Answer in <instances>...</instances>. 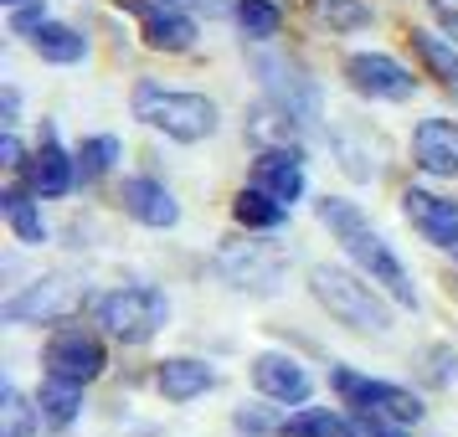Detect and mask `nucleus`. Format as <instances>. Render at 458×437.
<instances>
[{
	"instance_id": "dca6fc26",
	"label": "nucleus",
	"mask_w": 458,
	"mask_h": 437,
	"mask_svg": "<svg viewBox=\"0 0 458 437\" xmlns=\"http://www.w3.org/2000/svg\"><path fill=\"white\" fill-rule=\"evenodd\" d=\"M252 186H263L268 196H278L284 206H293V201L304 196V149H258Z\"/></svg>"
},
{
	"instance_id": "58836bf2",
	"label": "nucleus",
	"mask_w": 458,
	"mask_h": 437,
	"mask_svg": "<svg viewBox=\"0 0 458 437\" xmlns=\"http://www.w3.org/2000/svg\"><path fill=\"white\" fill-rule=\"evenodd\" d=\"M5 5H11V11H16V5H26V0H5Z\"/></svg>"
},
{
	"instance_id": "4be33fe9",
	"label": "nucleus",
	"mask_w": 458,
	"mask_h": 437,
	"mask_svg": "<svg viewBox=\"0 0 458 437\" xmlns=\"http://www.w3.org/2000/svg\"><path fill=\"white\" fill-rule=\"evenodd\" d=\"M0 211H5V222H11V231H16V242H26V248H42L47 242V222L42 211H37V201H31V186H5L0 190Z\"/></svg>"
},
{
	"instance_id": "f704fd0d",
	"label": "nucleus",
	"mask_w": 458,
	"mask_h": 437,
	"mask_svg": "<svg viewBox=\"0 0 458 437\" xmlns=\"http://www.w3.org/2000/svg\"><path fill=\"white\" fill-rule=\"evenodd\" d=\"M366 437H412L407 422H392V416H366Z\"/></svg>"
},
{
	"instance_id": "423d86ee",
	"label": "nucleus",
	"mask_w": 458,
	"mask_h": 437,
	"mask_svg": "<svg viewBox=\"0 0 458 437\" xmlns=\"http://www.w3.org/2000/svg\"><path fill=\"white\" fill-rule=\"evenodd\" d=\"M330 386L340 391V401L355 407L360 416H392V422H417V416H422V401H417L407 386H392V381L360 375V371H351V366L330 371Z\"/></svg>"
},
{
	"instance_id": "bb28decb",
	"label": "nucleus",
	"mask_w": 458,
	"mask_h": 437,
	"mask_svg": "<svg viewBox=\"0 0 458 437\" xmlns=\"http://www.w3.org/2000/svg\"><path fill=\"white\" fill-rule=\"evenodd\" d=\"M37 427H42V407H31L21 386L5 381V391H0V437H31Z\"/></svg>"
},
{
	"instance_id": "2eb2a0df",
	"label": "nucleus",
	"mask_w": 458,
	"mask_h": 437,
	"mask_svg": "<svg viewBox=\"0 0 458 437\" xmlns=\"http://www.w3.org/2000/svg\"><path fill=\"white\" fill-rule=\"evenodd\" d=\"M412 160L428 175H443L454 181L458 175V124L454 119H422L412 134Z\"/></svg>"
},
{
	"instance_id": "1a4fd4ad",
	"label": "nucleus",
	"mask_w": 458,
	"mask_h": 437,
	"mask_svg": "<svg viewBox=\"0 0 458 437\" xmlns=\"http://www.w3.org/2000/svg\"><path fill=\"white\" fill-rule=\"evenodd\" d=\"M345 78H351V88L360 98H376V104H407L417 93V78L386 52H351L345 57Z\"/></svg>"
},
{
	"instance_id": "cd10ccee",
	"label": "nucleus",
	"mask_w": 458,
	"mask_h": 437,
	"mask_svg": "<svg viewBox=\"0 0 458 437\" xmlns=\"http://www.w3.org/2000/svg\"><path fill=\"white\" fill-rule=\"evenodd\" d=\"M232 11H237V26H242L248 42H273L278 26H284V11H278L273 0H237Z\"/></svg>"
},
{
	"instance_id": "ea45409f",
	"label": "nucleus",
	"mask_w": 458,
	"mask_h": 437,
	"mask_svg": "<svg viewBox=\"0 0 458 437\" xmlns=\"http://www.w3.org/2000/svg\"><path fill=\"white\" fill-rule=\"evenodd\" d=\"M433 5H443V0H433Z\"/></svg>"
},
{
	"instance_id": "0eeeda50",
	"label": "nucleus",
	"mask_w": 458,
	"mask_h": 437,
	"mask_svg": "<svg viewBox=\"0 0 458 437\" xmlns=\"http://www.w3.org/2000/svg\"><path fill=\"white\" fill-rule=\"evenodd\" d=\"M252 72L263 78V93H268L273 104L289 108V113H293L304 129H314L319 119H325L319 83H314V78H310L299 63H289V57H258V63H252Z\"/></svg>"
},
{
	"instance_id": "20e7f679",
	"label": "nucleus",
	"mask_w": 458,
	"mask_h": 437,
	"mask_svg": "<svg viewBox=\"0 0 458 437\" xmlns=\"http://www.w3.org/2000/svg\"><path fill=\"white\" fill-rule=\"evenodd\" d=\"M98 324H104L108 340H119V345H145L155 334L170 324V298L160 289H145V283H134V289H114L98 298Z\"/></svg>"
},
{
	"instance_id": "f8f14e48",
	"label": "nucleus",
	"mask_w": 458,
	"mask_h": 437,
	"mask_svg": "<svg viewBox=\"0 0 458 437\" xmlns=\"http://www.w3.org/2000/svg\"><path fill=\"white\" fill-rule=\"evenodd\" d=\"M252 386L268 396V401H278V407H299V401H310V391H314L310 371L284 350H263L252 360Z\"/></svg>"
},
{
	"instance_id": "9d476101",
	"label": "nucleus",
	"mask_w": 458,
	"mask_h": 437,
	"mask_svg": "<svg viewBox=\"0 0 458 437\" xmlns=\"http://www.w3.org/2000/svg\"><path fill=\"white\" fill-rule=\"evenodd\" d=\"M119 5L140 16V37L155 52H186V46H196V16L181 11V0H119Z\"/></svg>"
},
{
	"instance_id": "aec40b11",
	"label": "nucleus",
	"mask_w": 458,
	"mask_h": 437,
	"mask_svg": "<svg viewBox=\"0 0 458 437\" xmlns=\"http://www.w3.org/2000/svg\"><path fill=\"white\" fill-rule=\"evenodd\" d=\"M304 134H310V129L299 124L289 108H278L273 98L248 113V139L258 149H304Z\"/></svg>"
},
{
	"instance_id": "7ed1b4c3",
	"label": "nucleus",
	"mask_w": 458,
	"mask_h": 437,
	"mask_svg": "<svg viewBox=\"0 0 458 437\" xmlns=\"http://www.w3.org/2000/svg\"><path fill=\"white\" fill-rule=\"evenodd\" d=\"M310 293L319 298V309H330L335 324H345L355 334H386L392 330V309L366 273H345L330 263L310 268Z\"/></svg>"
},
{
	"instance_id": "f3484780",
	"label": "nucleus",
	"mask_w": 458,
	"mask_h": 437,
	"mask_svg": "<svg viewBox=\"0 0 458 437\" xmlns=\"http://www.w3.org/2000/svg\"><path fill=\"white\" fill-rule=\"evenodd\" d=\"M330 149H335V160H340V170L351 181H360V186L381 181V170H386V160H381L386 149H381V139H371V129H335Z\"/></svg>"
},
{
	"instance_id": "4468645a",
	"label": "nucleus",
	"mask_w": 458,
	"mask_h": 437,
	"mask_svg": "<svg viewBox=\"0 0 458 437\" xmlns=\"http://www.w3.org/2000/svg\"><path fill=\"white\" fill-rule=\"evenodd\" d=\"M124 211L140 222V227H155V231H170L175 222H181V206H175V196H170V186H160L155 175H129L124 181Z\"/></svg>"
},
{
	"instance_id": "9b49d317",
	"label": "nucleus",
	"mask_w": 458,
	"mask_h": 437,
	"mask_svg": "<svg viewBox=\"0 0 458 437\" xmlns=\"http://www.w3.org/2000/svg\"><path fill=\"white\" fill-rule=\"evenodd\" d=\"M108 366L104 345H98V334L78 330V324H67L47 340V375H67V381H98Z\"/></svg>"
},
{
	"instance_id": "ddd939ff",
	"label": "nucleus",
	"mask_w": 458,
	"mask_h": 437,
	"mask_svg": "<svg viewBox=\"0 0 458 437\" xmlns=\"http://www.w3.org/2000/svg\"><path fill=\"white\" fill-rule=\"evenodd\" d=\"M402 216L417 227L422 242L458 252V201L433 196V190H407V196H402Z\"/></svg>"
},
{
	"instance_id": "c9c22d12",
	"label": "nucleus",
	"mask_w": 458,
	"mask_h": 437,
	"mask_svg": "<svg viewBox=\"0 0 458 437\" xmlns=\"http://www.w3.org/2000/svg\"><path fill=\"white\" fill-rule=\"evenodd\" d=\"M16 113H21V93L5 88V129H16Z\"/></svg>"
},
{
	"instance_id": "2f4dec72",
	"label": "nucleus",
	"mask_w": 458,
	"mask_h": 437,
	"mask_svg": "<svg viewBox=\"0 0 458 437\" xmlns=\"http://www.w3.org/2000/svg\"><path fill=\"white\" fill-rule=\"evenodd\" d=\"M422 360H428V381H433V386H454V381H458V350L433 345Z\"/></svg>"
},
{
	"instance_id": "473e14b6",
	"label": "nucleus",
	"mask_w": 458,
	"mask_h": 437,
	"mask_svg": "<svg viewBox=\"0 0 458 437\" xmlns=\"http://www.w3.org/2000/svg\"><path fill=\"white\" fill-rule=\"evenodd\" d=\"M42 21H52V16H47V5H42V0H26V5H16V16H11V31H16V37H31Z\"/></svg>"
},
{
	"instance_id": "b1692460",
	"label": "nucleus",
	"mask_w": 458,
	"mask_h": 437,
	"mask_svg": "<svg viewBox=\"0 0 458 437\" xmlns=\"http://www.w3.org/2000/svg\"><path fill=\"white\" fill-rule=\"evenodd\" d=\"M37 407H42L47 422L67 427L72 416L83 412V381H67V375H47L42 391H37Z\"/></svg>"
},
{
	"instance_id": "a878e982",
	"label": "nucleus",
	"mask_w": 458,
	"mask_h": 437,
	"mask_svg": "<svg viewBox=\"0 0 458 437\" xmlns=\"http://www.w3.org/2000/svg\"><path fill=\"white\" fill-rule=\"evenodd\" d=\"M412 46H417V57L428 63V72H433L437 83L458 93V46L443 42L437 31H412Z\"/></svg>"
},
{
	"instance_id": "c85d7f7f",
	"label": "nucleus",
	"mask_w": 458,
	"mask_h": 437,
	"mask_svg": "<svg viewBox=\"0 0 458 437\" xmlns=\"http://www.w3.org/2000/svg\"><path fill=\"white\" fill-rule=\"evenodd\" d=\"M314 21H325L330 31H360L371 26V5L366 0H310Z\"/></svg>"
},
{
	"instance_id": "f257e3e1",
	"label": "nucleus",
	"mask_w": 458,
	"mask_h": 437,
	"mask_svg": "<svg viewBox=\"0 0 458 437\" xmlns=\"http://www.w3.org/2000/svg\"><path fill=\"white\" fill-rule=\"evenodd\" d=\"M314 216H319V222L335 231V237H340V248L355 257V268L366 273L376 289L392 298V304H402V309H417V283H412V273L402 268V257L386 248V237H381V231L366 227V216H360V206H355V201L325 196V201H314Z\"/></svg>"
},
{
	"instance_id": "5701e85b",
	"label": "nucleus",
	"mask_w": 458,
	"mask_h": 437,
	"mask_svg": "<svg viewBox=\"0 0 458 437\" xmlns=\"http://www.w3.org/2000/svg\"><path fill=\"white\" fill-rule=\"evenodd\" d=\"M232 216H237V222H242L248 231H273V227H284L289 206H284L278 196H268L263 186H248V190H237V201H232Z\"/></svg>"
},
{
	"instance_id": "a211bd4d",
	"label": "nucleus",
	"mask_w": 458,
	"mask_h": 437,
	"mask_svg": "<svg viewBox=\"0 0 458 437\" xmlns=\"http://www.w3.org/2000/svg\"><path fill=\"white\" fill-rule=\"evenodd\" d=\"M26 186L37 190L42 201H57V196H67V190L78 186V160L67 155L52 134H47V145L31 155V165H26Z\"/></svg>"
},
{
	"instance_id": "7c9ffc66",
	"label": "nucleus",
	"mask_w": 458,
	"mask_h": 437,
	"mask_svg": "<svg viewBox=\"0 0 458 437\" xmlns=\"http://www.w3.org/2000/svg\"><path fill=\"white\" fill-rule=\"evenodd\" d=\"M284 422H289V416L268 412V407H237V412H232V427H237V433H248V437L284 433Z\"/></svg>"
},
{
	"instance_id": "412c9836",
	"label": "nucleus",
	"mask_w": 458,
	"mask_h": 437,
	"mask_svg": "<svg viewBox=\"0 0 458 437\" xmlns=\"http://www.w3.org/2000/svg\"><path fill=\"white\" fill-rule=\"evenodd\" d=\"M26 42H31V52H37L42 63H57V67H72V63L88 57V37L72 31V26H63V21H42Z\"/></svg>"
},
{
	"instance_id": "39448f33",
	"label": "nucleus",
	"mask_w": 458,
	"mask_h": 437,
	"mask_svg": "<svg viewBox=\"0 0 458 437\" xmlns=\"http://www.w3.org/2000/svg\"><path fill=\"white\" fill-rule=\"evenodd\" d=\"M289 252L278 242H227L216 252V278L237 293H252V298H273V293L289 283Z\"/></svg>"
},
{
	"instance_id": "e433bc0d",
	"label": "nucleus",
	"mask_w": 458,
	"mask_h": 437,
	"mask_svg": "<svg viewBox=\"0 0 458 437\" xmlns=\"http://www.w3.org/2000/svg\"><path fill=\"white\" fill-rule=\"evenodd\" d=\"M191 5H196V11H207V16H222L232 0H191Z\"/></svg>"
},
{
	"instance_id": "6ab92c4d",
	"label": "nucleus",
	"mask_w": 458,
	"mask_h": 437,
	"mask_svg": "<svg viewBox=\"0 0 458 437\" xmlns=\"http://www.w3.org/2000/svg\"><path fill=\"white\" fill-rule=\"evenodd\" d=\"M155 386L165 401L175 407H186L196 396H207L216 386V371H211L207 360H191V355H175V360H160V371H155Z\"/></svg>"
},
{
	"instance_id": "393cba45",
	"label": "nucleus",
	"mask_w": 458,
	"mask_h": 437,
	"mask_svg": "<svg viewBox=\"0 0 458 437\" xmlns=\"http://www.w3.org/2000/svg\"><path fill=\"white\" fill-rule=\"evenodd\" d=\"M284 433H289V437H366L351 416L330 412V407H304L299 416L284 422Z\"/></svg>"
},
{
	"instance_id": "c756f323",
	"label": "nucleus",
	"mask_w": 458,
	"mask_h": 437,
	"mask_svg": "<svg viewBox=\"0 0 458 437\" xmlns=\"http://www.w3.org/2000/svg\"><path fill=\"white\" fill-rule=\"evenodd\" d=\"M114 160H119V139H114V134H93V139H83V149H78V181H98V175H108Z\"/></svg>"
},
{
	"instance_id": "4c0bfd02",
	"label": "nucleus",
	"mask_w": 458,
	"mask_h": 437,
	"mask_svg": "<svg viewBox=\"0 0 458 437\" xmlns=\"http://www.w3.org/2000/svg\"><path fill=\"white\" fill-rule=\"evenodd\" d=\"M443 26H448V37L458 42V11H448V16H443Z\"/></svg>"
},
{
	"instance_id": "72a5a7b5",
	"label": "nucleus",
	"mask_w": 458,
	"mask_h": 437,
	"mask_svg": "<svg viewBox=\"0 0 458 437\" xmlns=\"http://www.w3.org/2000/svg\"><path fill=\"white\" fill-rule=\"evenodd\" d=\"M0 165L26 170V149H21V139H16V129H5V139H0Z\"/></svg>"
},
{
	"instance_id": "6e6552de",
	"label": "nucleus",
	"mask_w": 458,
	"mask_h": 437,
	"mask_svg": "<svg viewBox=\"0 0 458 437\" xmlns=\"http://www.w3.org/2000/svg\"><path fill=\"white\" fill-rule=\"evenodd\" d=\"M78 304H83V289H78L72 278H37V283H26L21 293L5 298L0 319H5V324H57V319H67Z\"/></svg>"
},
{
	"instance_id": "f03ea898",
	"label": "nucleus",
	"mask_w": 458,
	"mask_h": 437,
	"mask_svg": "<svg viewBox=\"0 0 458 437\" xmlns=\"http://www.w3.org/2000/svg\"><path fill=\"white\" fill-rule=\"evenodd\" d=\"M129 108H134L140 124L160 129L165 139H181V145H201V139H211L222 129V113H216V104H211L207 93L165 88V83H155V78H140L134 83Z\"/></svg>"
}]
</instances>
